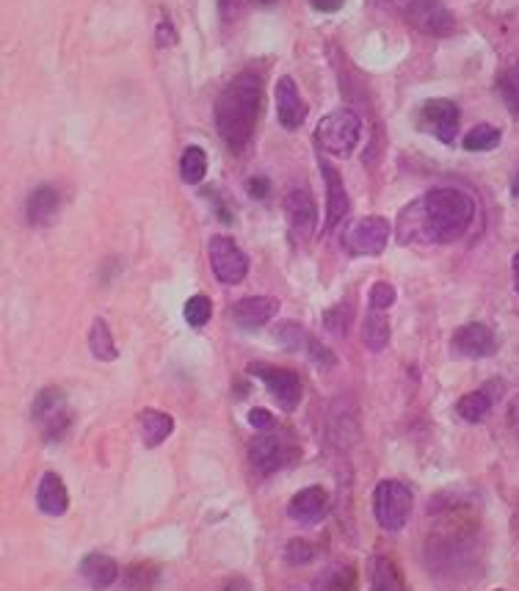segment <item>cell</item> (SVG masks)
<instances>
[{"label":"cell","mask_w":519,"mask_h":591,"mask_svg":"<svg viewBox=\"0 0 519 591\" xmlns=\"http://www.w3.org/2000/svg\"><path fill=\"white\" fill-rule=\"evenodd\" d=\"M475 221V199L462 188L439 186L398 213V244H453Z\"/></svg>","instance_id":"cell-1"},{"label":"cell","mask_w":519,"mask_h":591,"mask_svg":"<svg viewBox=\"0 0 519 591\" xmlns=\"http://www.w3.org/2000/svg\"><path fill=\"white\" fill-rule=\"evenodd\" d=\"M478 525L462 511L445 506V517L439 520L437 531L428 536L426 542V564L428 572L437 578L459 580L470 575L478 564Z\"/></svg>","instance_id":"cell-2"},{"label":"cell","mask_w":519,"mask_h":591,"mask_svg":"<svg viewBox=\"0 0 519 591\" xmlns=\"http://www.w3.org/2000/svg\"><path fill=\"white\" fill-rule=\"evenodd\" d=\"M263 103V81L257 72L235 75L216 97V130L232 152H243L254 136Z\"/></svg>","instance_id":"cell-3"},{"label":"cell","mask_w":519,"mask_h":591,"mask_svg":"<svg viewBox=\"0 0 519 591\" xmlns=\"http://www.w3.org/2000/svg\"><path fill=\"white\" fill-rule=\"evenodd\" d=\"M415 509V492L404 481H379L373 489V514L384 531H401Z\"/></svg>","instance_id":"cell-4"},{"label":"cell","mask_w":519,"mask_h":591,"mask_svg":"<svg viewBox=\"0 0 519 591\" xmlns=\"http://www.w3.org/2000/svg\"><path fill=\"white\" fill-rule=\"evenodd\" d=\"M315 141L323 152L337 155V158H348L362 141V119L354 111H332L318 122Z\"/></svg>","instance_id":"cell-5"},{"label":"cell","mask_w":519,"mask_h":591,"mask_svg":"<svg viewBox=\"0 0 519 591\" xmlns=\"http://www.w3.org/2000/svg\"><path fill=\"white\" fill-rule=\"evenodd\" d=\"M301 456L299 442L293 440L290 431H263L257 434L252 442H249V459L252 464L263 473V476H271L282 467H288Z\"/></svg>","instance_id":"cell-6"},{"label":"cell","mask_w":519,"mask_h":591,"mask_svg":"<svg viewBox=\"0 0 519 591\" xmlns=\"http://www.w3.org/2000/svg\"><path fill=\"white\" fill-rule=\"evenodd\" d=\"M31 418H34L36 429L42 431V437L47 442H58L67 437V431L72 429V409L67 395L61 387H45L42 393L34 398L31 406Z\"/></svg>","instance_id":"cell-7"},{"label":"cell","mask_w":519,"mask_h":591,"mask_svg":"<svg viewBox=\"0 0 519 591\" xmlns=\"http://www.w3.org/2000/svg\"><path fill=\"white\" fill-rule=\"evenodd\" d=\"M393 227L390 221L381 216H365V219H354L343 230V249L354 257H379L387 244H390Z\"/></svg>","instance_id":"cell-8"},{"label":"cell","mask_w":519,"mask_h":591,"mask_svg":"<svg viewBox=\"0 0 519 591\" xmlns=\"http://www.w3.org/2000/svg\"><path fill=\"white\" fill-rule=\"evenodd\" d=\"M210 268L221 285H241L249 274V257L230 235H213L208 241Z\"/></svg>","instance_id":"cell-9"},{"label":"cell","mask_w":519,"mask_h":591,"mask_svg":"<svg viewBox=\"0 0 519 591\" xmlns=\"http://www.w3.org/2000/svg\"><path fill=\"white\" fill-rule=\"evenodd\" d=\"M417 128L423 133H431L442 144H453L459 133V105L445 97L426 100L417 111Z\"/></svg>","instance_id":"cell-10"},{"label":"cell","mask_w":519,"mask_h":591,"mask_svg":"<svg viewBox=\"0 0 519 591\" xmlns=\"http://www.w3.org/2000/svg\"><path fill=\"white\" fill-rule=\"evenodd\" d=\"M285 219H288L290 241L296 246L310 244L315 227H318V208H315V199L304 186L288 191V197H285Z\"/></svg>","instance_id":"cell-11"},{"label":"cell","mask_w":519,"mask_h":591,"mask_svg":"<svg viewBox=\"0 0 519 591\" xmlns=\"http://www.w3.org/2000/svg\"><path fill=\"white\" fill-rule=\"evenodd\" d=\"M404 17L426 36H450L456 31V17L442 0H406Z\"/></svg>","instance_id":"cell-12"},{"label":"cell","mask_w":519,"mask_h":591,"mask_svg":"<svg viewBox=\"0 0 519 591\" xmlns=\"http://www.w3.org/2000/svg\"><path fill=\"white\" fill-rule=\"evenodd\" d=\"M249 373L266 384V390L271 393V398H274L285 412H293V409L301 404V393H304V387H301L299 373L288 371V368L263 365V362L249 365Z\"/></svg>","instance_id":"cell-13"},{"label":"cell","mask_w":519,"mask_h":591,"mask_svg":"<svg viewBox=\"0 0 519 591\" xmlns=\"http://www.w3.org/2000/svg\"><path fill=\"white\" fill-rule=\"evenodd\" d=\"M450 348L456 357H464V360H484V357H492L497 351L495 332L486 324H464L459 326L453 337H450Z\"/></svg>","instance_id":"cell-14"},{"label":"cell","mask_w":519,"mask_h":591,"mask_svg":"<svg viewBox=\"0 0 519 591\" xmlns=\"http://www.w3.org/2000/svg\"><path fill=\"white\" fill-rule=\"evenodd\" d=\"M318 166H321L323 183H326V224H323V232H332L348 216L351 202H348L346 183H343V177L335 166L323 161V158H318Z\"/></svg>","instance_id":"cell-15"},{"label":"cell","mask_w":519,"mask_h":591,"mask_svg":"<svg viewBox=\"0 0 519 591\" xmlns=\"http://www.w3.org/2000/svg\"><path fill=\"white\" fill-rule=\"evenodd\" d=\"M329 492L323 487H304L299 489L288 503V517L293 522H301V525H315L321 522L326 514H329Z\"/></svg>","instance_id":"cell-16"},{"label":"cell","mask_w":519,"mask_h":591,"mask_svg":"<svg viewBox=\"0 0 519 591\" xmlns=\"http://www.w3.org/2000/svg\"><path fill=\"white\" fill-rule=\"evenodd\" d=\"M503 390H506V384L500 382V379H492V382H486L481 390L462 395L459 404H456L459 418L467 420V423H484V420L489 418V412H492V406L503 398Z\"/></svg>","instance_id":"cell-17"},{"label":"cell","mask_w":519,"mask_h":591,"mask_svg":"<svg viewBox=\"0 0 519 591\" xmlns=\"http://www.w3.org/2000/svg\"><path fill=\"white\" fill-rule=\"evenodd\" d=\"M277 116L279 125L285 130H299L307 119V103H304L296 81L288 75L277 81Z\"/></svg>","instance_id":"cell-18"},{"label":"cell","mask_w":519,"mask_h":591,"mask_svg":"<svg viewBox=\"0 0 519 591\" xmlns=\"http://www.w3.org/2000/svg\"><path fill=\"white\" fill-rule=\"evenodd\" d=\"M277 313L279 299H274V296H246L232 307V321L241 329H260L271 318H277Z\"/></svg>","instance_id":"cell-19"},{"label":"cell","mask_w":519,"mask_h":591,"mask_svg":"<svg viewBox=\"0 0 519 591\" xmlns=\"http://www.w3.org/2000/svg\"><path fill=\"white\" fill-rule=\"evenodd\" d=\"M36 506L47 517H61L70 509V492L64 487V481L58 473H45L39 478V487H36Z\"/></svg>","instance_id":"cell-20"},{"label":"cell","mask_w":519,"mask_h":591,"mask_svg":"<svg viewBox=\"0 0 519 591\" xmlns=\"http://www.w3.org/2000/svg\"><path fill=\"white\" fill-rule=\"evenodd\" d=\"M61 208V197L53 186H39L25 202V219L31 227H50Z\"/></svg>","instance_id":"cell-21"},{"label":"cell","mask_w":519,"mask_h":591,"mask_svg":"<svg viewBox=\"0 0 519 591\" xmlns=\"http://www.w3.org/2000/svg\"><path fill=\"white\" fill-rule=\"evenodd\" d=\"M359 572L351 561H332L315 575L312 591H357Z\"/></svg>","instance_id":"cell-22"},{"label":"cell","mask_w":519,"mask_h":591,"mask_svg":"<svg viewBox=\"0 0 519 591\" xmlns=\"http://www.w3.org/2000/svg\"><path fill=\"white\" fill-rule=\"evenodd\" d=\"M81 578L92 586L94 591H105L119 580V564L105 553H89L81 561Z\"/></svg>","instance_id":"cell-23"},{"label":"cell","mask_w":519,"mask_h":591,"mask_svg":"<svg viewBox=\"0 0 519 591\" xmlns=\"http://www.w3.org/2000/svg\"><path fill=\"white\" fill-rule=\"evenodd\" d=\"M370 591H409V583L395 558L376 556L370 561Z\"/></svg>","instance_id":"cell-24"},{"label":"cell","mask_w":519,"mask_h":591,"mask_svg":"<svg viewBox=\"0 0 519 591\" xmlns=\"http://www.w3.org/2000/svg\"><path fill=\"white\" fill-rule=\"evenodd\" d=\"M329 431H332V440H337V445H348V440L357 437L359 423L354 401L337 398L335 406H332V415H329Z\"/></svg>","instance_id":"cell-25"},{"label":"cell","mask_w":519,"mask_h":591,"mask_svg":"<svg viewBox=\"0 0 519 591\" xmlns=\"http://www.w3.org/2000/svg\"><path fill=\"white\" fill-rule=\"evenodd\" d=\"M141 426V440L147 448H158L163 442L172 437L174 431V418L169 412H161V409H144L139 415Z\"/></svg>","instance_id":"cell-26"},{"label":"cell","mask_w":519,"mask_h":591,"mask_svg":"<svg viewBox=\"0 0 519 591\" xmlns=\"http://www.w3.org/2000/svg\"><path fill=\"white\" fill-rule=\"evenodd\" d=\"M158 583H161V567L152 564V561H136L122 575V589L125 591H155Z\"/></svg>","instance_id":"cell-27"},{"label":"cell","mask_w":519,"mask_h":591,"mask_svg":"<svg viewBox=\"0 0 519 591\" xmlns=\"http://www.w3.org/2000/svg\"><path fill=\"white\" fill-rule=\"evenodd\" d=\"M362 340H365V346H368L370 351L387 348V343H390V318H387V310H373V307H368Z\"/></svg>","instance_id":"cell-28"},{"label":"cell","mask_w":519,"mask_h":591,"mask_svg":"<svg viewBox=\"0 0 519 591\" xmlns=\"http://www.w3.org/2000/svg\"><path fill=\"white\" fill-rule=\"evenodd\" d=\"M89 348H92L94 360L100 362H114L119 357V348L114 343V335L105 324L103 318H94L92 329H89Z\"/></svg>","instance_id":"cell-29"},{"label":"cell","mask_w":519,"mask_h":591,"mask_svg":"<svg viewBox=\"0 0 519 591\" xmlns=\"http://www.w3.org/2000/svg\"><path fill=\"white\" fill-rule=\"evenodd\" d=\"M208 174V155L202 147L191 144L185 147L183 158H180V177H183L185 186H199Z\"/></svg>","instance_id":"cell-30"},{"label":"cell","mask_w":519,"mask_h":591,"mask_svg":"<svg viewBox=\"0 0 519 591\" xmlns=\"http://www.w3.org/2000/svg\"><path fill=\"white\" fill-rule=\"evenodd\" d=\"M503 141V130L495 125H475L467 136H464V150L467 152H492Z\"/></svg>","instance_id":"cell-31"},{"label":"cell","mask_w":519,"mask_h":591,"mask_svg":"<svg viewBox=\"0 0 519 591\" xmlns=\"http://www.w3.org/2000/svg\"><path fill=\"white\" fill-rule=\"evenodd\" d=\"M497 92L506 100L508 111L519 116V64L508 67L497 75Z\"/></svg>","instance_id":"cell-32"},{"label":"cell","mask_w":519,"mask_h":591,"mask_svg":"<svg viewBox=\"0 0 519 591\" xmlns=\"http://www.w3.org/2000/svg\"><path fill=\"white\" fill-rule=\"evenodd\" d=\"M277 337H279V343L288 348V351H304V354H307V348H310V340H312L310 332H307L304 326L296 324V321H285V324L279 326Z\"/></svg>","instance_id":"cell-33"},{"label":"cell","mask_w":519,"mask_h":591,"mask_svg":"<svg viewBox=\"0 0 519 591\" xmlns=\"http://www.w3.org/2000/svg\"><path fill=\"white\" fill-rule=\"evenodd\" d=\"M183 315L185 321L194 326V329H202V326L210 321V315H213V302H210L205 293H197V296H191V299L185 302Z\"/></svg>","instance_id":"cell-34"},{"label":"cell","mask_w":519,"mask_h":591,"mask_svg":"<svg viewBox=\"0 0 519 591\" xmlns=\"http://www.w3.org/2000/svg\"><path fill=\"white\" fill-rule=\"evenodd\" d=\"M351 318H354L351 304L340 302V304H335V307H329V310H326V315H323V324H326V329H329L332 335L346 337L348 326H351Z\"/></svg>","instance_id":"cell-35"},{"label":"cell","mask_w":519,"mask_h":591,"mask_svg":"<svg viewBox=\"0 0 519 591\" xmlns=\"http://www.w3.org/2000/svg\"><path fill=\"white\" fill-rule=\"evenodd\" d=\"M312 558H315V547L307 539H290L288 547H285V561L290 567H304V564H310Z\"/></svg>","instance_id":"cell-36"},{"label":"cell","mask_w":519,"mask_h":591,"mask_svg":"<svg viewBox=\"0 0 519 591\" xmlns=\"http://www.w3.org/2000/svg\"><path fill=\"white\" fill-rule=\"evenodd\" d=\"M395 304V288L390 282H376L368 293V307L373 310H390Z\"/></svg>","instance_id":"cell-37"},{"label":"cell","mask_w":519,"mask_h":591,"mask_svg":"<svg viewBox=\"0 0 519 591\" xmlns=\"http://www.w3.org/2000/svg\"><path fill=\"white\" fill-rule=\"evenodd\" d=\"M307 357H310L312 362H315V365H321V368H332V365H335V354H332V351H329V348L326 346H321V343H318V340H315V337H312L310 340V348H307Z\"/></svg>","instance_id":"cell-38"},{"label":"cell","mask_w":519,"mask_h":591,"mask_svg":"<svg viewBox=\"0 0 519 591\" xmlns=\"http://www.w3.org/2000/svg\"><path fill=\"white\" fill-rule=\"evenodd\" d=\"M249 423H252V429L268 431L274 429V415H271L268 409H252V412H249Z\"/></svg>","instance_id":"cell-39"},{"label":"cell","mask_w":519,"mask_h":591,"mask_svg":"<svg viewBox=\"0 0 519 591\" xmlns=\"http://www.w3.org/2000/svg\"><path fill=\"white\" fill-rule=\"evenodd\" d=\"M158 45L161 47L177 45V31H174V25L169 23V20H163V23L158 25Z\"/></svg>","instance_id":"cell-40"},{"label":"cell","mask_w":519,"mask_h":591,"mask_svg":"<svg viewBox=\"0 0 519 591\" xmlns=\"http://www.w3.org/2000/svg\"><path fill=\"white\" fill-rule=\"evenodd\" d=\"M246 191H249L254 199H266L268 197V180L266 177H252V180L246 183Z\"/></svg>","instance_id":"cell-41"},{"label":"cell","mask_w":519,"mask_h":591,"mask_svg":"<svg viewBox=\"0 0 519 591\" xmlns=\"http://www.w3.org/2000/svg\"><path fill=\"white\" fill-rule=\"evenodd\" d=\"M343 3L346 0H310V6L315 9V12H323V14H335L343 9Z\"/></svg>","instance_id":"cell-42"},{"label":"cell","mask_w":519,"mask_h":591,"mask_svg":"<svg viewBox=\"0 0 519 591\" xmlns=\"http://www.w3.org/2000/svg\"><path fill=\"white\" fill-rule=\"evenodd\" d=\"M508 426H511L514 437L519 440V395L511 401V406H508Z\"/></svg>","instance_id":"cell-43"},{"label":"cell","mask_w":519,"mask_h":591,"mask_svg":"<svg viewBox=\"0 0 519 591\" xmlns=\"http://www.w3.org/2000/svg\"><path fill=\"white\" fill-rule=\"evenodd\" d=\"M221 591H252V586H249V580L232 578V580H227V586H224Z\"/></svg>","instance_id":"cell-44"},{"label":"cell","mask_w":519,"mask_h":591,"mask_svg":"<svg viewBox=\"0 0 519 591\" xmlns=\"http://www.w3.org/2000/svg\"><path fill=\"white\" fill-rule=\"evenodd\" d=\"M511 274H514V290L519 296V252H514V257H511Z\"/></svg>","instance_id":"cell-45"},{"label":"cell","mask_w":519,"mask_h":591,"mask_svg":"<svg viewBox=\"0 0 519 591\" xmlns=\"http://www.w3.org/2000/svg\"><path fill=\"white\" fill-rule=\"evenodd\" d=\"M511 194L519 199V169H517V174H514V180H511Z\"/></svg>","instance_id":"cell-46"},{"label":"cell","mask_w":519,"mask_h":591,"mask_svg":"<svg viewBox=\"0 0 519 591\" xmlns=\"http://www.w3.org/2000/svg\"><path fill=\"white\" fill-rule=\"evenodd\" d=\"M260 6H271V3H277V0H257Z\"/></svg>","instance_id":"cell-47"},{"label":"cell","mask_w":519,"mask_h":591,"mask_svg":"<svg viewBox=\"0 0 519 591\" xmlns=\"http://www.w3.org/2000/svg\"><path fill=\"white\" fill-rule=\"evenodd\" d=\"M230 3H232V0H224V9H227V6H230Z\"/></svg>","instance_id":"cell-48"},{"label":"cell","mask_w":519,"mask_h":591,"mask_svg":"<svg viewBox=\"0 0 519 591\" xmlns=\"http://www.w3.org/2000/svg\"><path fill=\"white\" fill-rule=\"evenodd\" d=\"M401 3H406V0H401Z\"/></svg>","instance_id":"cell-49"},{"label":"cell","mask_w":519,"mask_h":591,"mask_svg":"<svg viewBox=\"0 0 519 591\" xmlns=\"http://www.w3.org/2000/svg\"><path fill=\"white\" fill-rule=\"evenodd\" d=\"M497 591H503V589H497Z\"/></svg>","instance_id":"cell-50"}]
</instances>
